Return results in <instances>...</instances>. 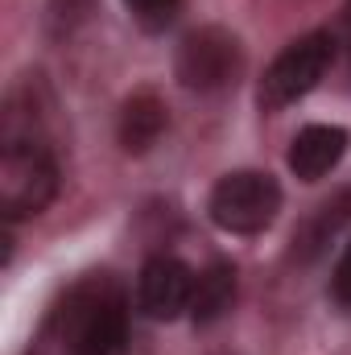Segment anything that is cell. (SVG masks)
Segmentation results:
<instances>
[{
  "mask_svg": "<svg viewBox=\"0 0 351 355\" xmlns=\"http://www.w3.org/2000/svg\"><path fill=\"white\" fill-rule=\"evenodd\" d=\"M62 343L71 355H124L128 343V306L120 285L108 272H95L67 293V306L58 310Z\"/></svg>",
  "mask_w": 351,
  "mask_h": 355,
  "instance_id": "1",
  "label": "cell"
},
{
  "mask_svg": "<svg viewBox=\"0 0 351 355\" xmlns=\"http://www.w3.org/2000/svg\"><path fill=\"white\" fill-rule=\"evenodd\" d=\"M277 211H281V186L273 174L261 170L223 174L207 198L211 223L228 236H261L264 227H273Z\"/></svg>",
  "mask_w": 351,
  "mask_h": 355,
  "instance_id": "2",
  "label": "cell"
},
{
  "mask_svg": "<svg viewBox=\"0 0 351 355\" xmlns=\"http://www.w3.org/2000/svg\"><path fill=\"white\" fill-rule=\"evenodd\" d=\"M58 194V166L37 141H8L0 157V215L4 223L42 215Z\"/></svg>",
  "mask_w": 351,
  "mask_h": 355,
  "instance_id": "3",
  "label": "cell"
},
{
  "mask_svg": "<svg viewBox=\"0 0 351 355\" xmlns=\"http://www.w3.org/2000/svg\"><path fill=\"white\" fill-rule=\"evenodd\" d=\"M331 58H335V37L323 33V29L302 33L298 42H289L264 71L261 91H257L261 107L264 112H281V107L298 103L302 95H310L323 83V75L331 71Z\"/></svg>",
  "mask_w": 351,
  "mask_h": 355,
  "instance_id": "4",
  "label": "cell"
},
{
  "mask_svg": "<svg viewBox=\"0 0 351 355\" xmlns=\"http://www.w3.org/2000/svg\"><path fill=\"white\" fill-rule=\"evenodd\" d=\"M244 71V46L232 29L223 25H198L182 37L174 54V75L186 91L211 95V91L232 87Z\"/></svg>",
  "mask_w": 351,
  "mask_h": 355,
  "instance_id": "5",
  "label": "cell"
},
{
  "mask_svg": "<svg viewBox=\"0 0 351 355\" xmlns=\"http://www.w3.org/2000/svg\"><path fill=\"white\" fill-rule=\"evenodd\" d=\"M194 302V272L182 265L178 257H153L141 268V281H137V306L141 314L157 318V322H170L182 310H190Z\"/></svg>",
  "mask_w": 351,
  "mask_h": 355,
  "instance_id": "6",
  "label": "cell"
},
{
  "mask_svg": "<svg viewBox=\"0 0 351 355\" xmlns=\"http://www.w3.org/2000/svg\"><path fill=\"white\" fill-rule=\"evenodd\" d=\"M343 153H348V132L339 124H310L289 145V170L302 182H318L343 162Z\"/></svg>",
  "mask_w": 351,
  "mask_h": 355,
  "instance_id": "7",
  "label": "cell"
},
{
  "mask_svg": "<svg viewBox=\"0 0 351 355\" xmlns=\"http://www.w3.org/2000/svg\"><path fill=\"white\" fill-rule=\"evenodd\" d=\"M166 128H170V112L153 91H137L132 99H124L120 124H116V137H120L124 153H149L162 141Z\"/></svg>",
  "mask_w": 351,
  "mask_h": 355,
  "instance_id": "8",
  "label": "cell"
},
{
  "mask_svg": "<svg viewBox=\"0 0 351 355\" xmlns=\"http://www.w3.org/2000/svg\"><path fill=\"white\" fill-rule=\"evenodd\" d=\"M236 302V268L215 261L203 277H194V302H190V318L198 327H211L219 322Z\"/></svg>",
  "mask_w": 351,
  "mask_h": 355,
  "instance_id": "9",
  "label": "cell"
},
{
  "mask_svg": "<svg viewBox=\"0 0 351 355\" xmlns=\"http://www.w3.org/2000/svg\"><path fill=\"white\" fill-rule=\"evenodd\" d=\"M124 4H128V12H132V21L141 29H166L178 17L182 0H124Z\"/></svg>",
  "mask_w": 351,
  "mask_h": 355,
  "instance_id": "10",
  "label": "cell"
},
{
  "mask_svg": "<svg viewBox=\"0 0 351 355\" xmlns=\"http://www.w3.org/2000/svg\"><path fill=\"white\" fill-rule=\"evenodd\" d=\"M331 289H335V297H339L343 306H351V244L343 248V257H339V265H335Z\"/></svg>",
  "mask_w": 351,
  "mask_h": 355,
  "instance_id": "11",
  "label": "cell"
},
{
  "mask_svg": "<svg viewBox=\"0 0 351 355\" xmlns=\"http://www.w3.org/2000/svg\"><path fill=\"white\" fill-rule=\"evenodd\" d=\"M348 33H351V17H348ZM348 50H351V42H348Z\"/></svg>",
  "mask_w": 351,
  "mask_h": 355,
  "instance_id": "12",
  "label": "cell"
}]
</instances>
